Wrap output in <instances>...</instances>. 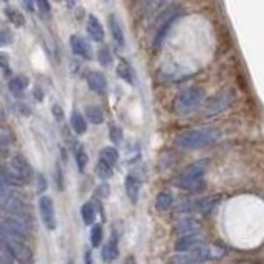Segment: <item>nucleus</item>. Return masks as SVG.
<instances>
[{"label": "nucleus", "mask_w": 264, "mask_h": 264, "mask_svg": "<svg viewBox=\"0 0 264 264\" xmlns=\"http://www.w3.org/2000/svg\"><path fill=\"white\" fill-rule=\"evenodd\" d=\"M220 137V131L215 127H200V129H188V131L179 132L174 137V145L177 149L193 150L198 147L210 145Z\"/></svg>", "instance_id": "f257e3e1"}, {"label": "nucleus", "mask_w": 264, "mask_h": 264, "mask_svg": "<svg viewBox=\"0 0 264 264\" xmlns=\"http://www.w3.org/2000/svg\"><path fill=\"white\" fill-rule=\"evenodd\" d=\"M183 8L179 5H172L168 7L165 12H162V15L157 19L154 28V37H152V46L155 50H159L163 45V41L167 40V35L170 33L172 27L183 17Z\"/></svg>", "instance_id": "f03ea898"}, {"label": "nucleus", "mask_w": 264, "mask_h": 264, "mask_svg": "<svg viewBox=\"0 0 264 264\" xmlns=\"http://www.w3.org/2000/svg\"><path fill=\"white\" fill-rule=\"evenodd\" d=\"M208 170V160H197L182 170V174L175 179V185L183 190H193L202 183L203 177Z\"/></svg>", "instance_id": "7ed1b4c3"}, {"label": "nucleus", "mask_w": 264, "mask_h": 264, "mask_svg": "<svg viewBox=\"0 0 264 264\" xmlns=\"http://www.w3.org/2000/svg\"><path fill=\"white\" fill-rule=\"evenodd\" d=\"M0 249L10 254L19 264H33V253L27 244V241L17 240L0 233Z\"/></svg>", "instance_id": "20e7f679"}, {"label": "nucleus", "mask_w": 264, "mask_h": 264, "mask_svg": "<svg viewBox=\"0 0 264 264\" xmlns=\"http://www.w3.org/2000/svg\"><path fill=\"white\" fill-rule=\"evenodd\" d=\"M203 96H205V93H203V89L198 88V86H192V88L182 91L174 101L175 114H179V116L190 114V112L195 111L202 104Z\"/></svg>", "instance_id": "39448f33"}, {"label": "nucleus", "mask_w": 264, "mask_h": 264, "mask_svg": "<svg viewBox=\"0 0 264 264\" xmlns=\"http://www.w3.org/2000/svg\"><path fill=\"white\" fill-rule=\"evenodd\" d=\"M3 177L10 185H23L32 179V167L21 155H15L8 162L7 170H2Z\"/></svg>", "instance_id": "423d86ee"}, {"label": "nucleus", "mask_w": 264, "mask_h": 264, "mask_svg": "<svg viewBox=\"0 0 264 264\" xmlns=\"http://www.w3.org/2000/svg\"><path fill=\"white\" fill-rule=\"evenodd\" d=\"M231 94L228 91H223V93H218L215 96H211L206 99L205 102V114H218V112L224 111L226 107L231 104Z\"/></svg>", "instance_id": "0eeeda50"}, {"label": "nucleus", "mask_w": 264, "mask_h": 264, "mask_svg": "<svg viewBox=\"0 0 264 264\" xmlns=\"http://www.w3.org/2000/svg\"><path fill=\"white\" fill-rule=\"evenodd\" d=\"M38 206H40V216H41L43 224H45L50 231H53L56 228V215H55L53 200H51L50 197H41Z\"/></svg>", "instance_id": "6e6552de"}, {"label": "nucleus", "mask_w": 264, "mask_h": 264, "mask_svg": "<svg viewBox=\"0 0 264 264\" xmlns=\"http://www.w3.org/2000/svg\"><path fill=\"white\" fill-rule=\"evenodd\" d=\"M200 229H202L200 222H198L197 218H193V216H188V218L180 220V222L175 224V229H174V231H175L177 238H179V236L200 235Z\"/></svg>", "instance_id": "1a4fd4ad"}, {"label": "nucleus", "mask_w": 264, "mask_h": 264, "mask_svg": "<svg viewBox=\"0 0 264 264\" xmlns=\"http://www.w3.org/2000/svg\"><path fill=\"white\" fill-rule=\"evenodd\" d=\"M0 206H2L3 213H10V215H20V216H30L28 215V208L23 202L19 200L15 197H7L0 200Z\"/></svg>", "instance_id": "9d476101"}, {"label": "nucleus", "mask_w": 264, "mask_h": 264, "mask_svg": "<svg viewBox=\"0 0 264 264\" xmlns=\"http://www.w3.org/2000/svg\"><path fill=\"white\" fill-rule=\"evenodd\" d=\"M70 43H71V50H73V53H75V55L81 56V58H84V60L93 58V48H91L88 40H84L83 37L73 35Z\"/></svg>", "instance_id": "9b49d317"}, {"label": "nucleus", "mask_w": 264, "mask_h": 264, "mask_svg": "<svg viewBox=\"0 0 264 264\" xmlns=\"http://www.w3.org/2000/svg\"><path fill=\"white\" fill-rule=\"evenodd\" d=\"M88 86L94 93L102 94L107 89V80L101 71H91L88 75Z\"/></svg>", "instance_id": "f8f14e48"}, {"label": "nucleus", "mask_w": 264, "mask_h": 264, "mask_svg": "<svg viewBox=\"0 0 264 264\" xmlns=\"http://www.w3.org/2000/svg\"><path fill=\"white\" fill-rule=\"evenodd\" d=\"M202 244L200 235H190V236H179L175 241V251L179 253H187V251L197 248Z\"/></svg>", "instance_id": "ddd939ff"}, {"label": "nucleus", "mask_w": 264, "mask_h": 264, "mask_svg": "<svg viewBox=\"0 0 264 264\" xmlns=\"http://www.w3.org/2000/svg\"><path fill=\"white\" fill-rule=\"evenodd\" d=\"M218 197H205V198H198V200L190 202V208L192 211H198V213H210L213 210V206L218 203Z\"/></svg>", "instance_id": "4468645a"}, {"label": "nucleus", "mask_w": 264, "mask_h": 264, "mask_svg": "<svg viewBox=\"0 0 264 264\" xmlns=\"http://www.w3.org/2000/svg\"><path fill=\"white\" fill-rule=\"evenodd\" d=\"M125 193H127L129 200L132 203H137L139 200V193H141V180L139 177H136L134 174H129L125 177Z\"/></svg>", "instance_id": "2eb2a0df"}, {"label": "nucleus", "mask_w": 264, "mask_h": 264, "mask_svg": "<svg viewBox=\"0 0 264 264\" xmlns=\"http://www.w3.org/2000/svg\"><path fill=\"white\" fill-rule=\"evenodd\" d=\"M86 28H88L89 37L93 38L94 41H102L104 40V28H102L101 21H99L94 15L88 17V23H86Z\"/></svg>", "instance_id": "dca6fc26"}, {"label": "nucleus", "mask_w": 264, "mask_h": 264, "mask_svg": "<svg viewBox=\"0 0 264 264\" xmlns=\"http://www.w3.org/2000/svg\"><path fill=\"white\" fill-rule=\"evenodd\" d=\"M119 256V243H118V236L112 235L109 238V241L104 244V248H102V259H104L106 263H112L116 261Z\"/></svg>", "instance_id": "f3484780"}, {"label": "nucleus", "mask_w": 264, "mask_h": 264, "mask_svg": "<svg viewBox=\"0 0 264 264\" xmlns=\"http://www.w3.org/2000/svg\"><path fill=\"white\" fill-rule=\"evenodd\" d=\"M109 28H111V33H112V38L116 40L119 46H125V37H124V30H122V23L121 20L118 19V15L112 14L109 17Z\"/></svg>", "instance_id": "a211bd4d"}, {"label": "nucleus", "mask_w": 264, "mask_h": 264, "mask_svg": "<svg viewBox=\"0 0 264 264\" xmlns=\"http://www.w3.org/2000/svg\"><path fill=\"white\" fill-rule=\"evenodd\" d=\"M116 71H118V76L121 78V80H124L127 84H131V86L136 84V75H134L132 66L127 61L121 60L119 64H118V70H116Z\"/></svg>", "instance_id": "6ab92c4d"}, {"label": "nucleus", "mask_w": 264, "mask_h": 264, "mask_svg": "<svg viewBox=\"0 0 264 264\" xmlns=\"http://www.w3.org/2000/svg\"><path fill=\"white\" fill-rule=\"evenodd\" d=\"M172 206H174V195L167 192V190L157 193V197H155V208L159 211H168Z\"/></svg>", "instance_id": "aec40b11"}, {"label": "nucleus", "mask_w": 264, "mask_h": 264, "mask_svg": "<svg viewBox=\"0 0 264 264\" xmlns=\"http://www.w3.org/2000/svg\"><path fill=\"white\" fill-rule=\"evenodd\" d=\"M71 127L78 136H83V134L86 132V129H88V122H86V119L83 118L81 112L75 111L71 114Z\"/></svg>", "instance_id": "412c9836"}, {"label": "nucleus", "mask_w": 264, "mask_h": 264, "mask_svg": "<svg viewBox=\"0 0 264 264\" xmlns=\"http://www.w3.org/2000/svg\"><path fill=\"white\" fill-rule=\"evenodd\" d=\"M27 86H28V81L25 76H15V78H12L10 83H8V88H10V91L15 94V96H21L23 91L27 89Z\"/></svg>", "instance_id": "4be33fe9"}, {"label": "nucleus", "mask_w": 264, "mask_h": 264, "mask_svg": "<svg viewBox=\"0 0 264 264\" xmlns=\"http://www.w3.org/2000/svg\"><path fill=\"white\" fill-rule=\"evenodd\" d=\"M99 160H102V162H106L114 167L119 160L118 149H116V147H104V149L101 150V154H99Z\"/></svg>", "instance_id": "5701e85b"}, {"label": "nucleus", "mask_w": 264, "mask_h": 264, "mask_svg": "<svg viewBox=\"0 0 264 264\" xmlns=\"http://www.w3.org/2000/svg\"><path fill=\"white\" fill-rule=\"evenodd\" d=\"M86 119H88L91 124L99 125V124L104 122V114H102L101 107H98V106H88V107H86Z\"/></svg>", "instance_id": "b1692460"}, {"label": "nucleus", "mask_w": 264, "mask_h": 264, "mask_svg": "<svg viewBox=\"0 0 264 264\" xmlns=\"http://www.w3.org/2000/svg\"><path fill=\"white\" fill-rule=\"evenodd\" d=\"M81 218H83V222L86 224L94 223V220H96V208H94V205L91 202L84 203V205L81 206Z\"/></svg>", "instance_id": "393cba45"}, {"label": "nucleus", "mask_w": 264, "mask_h": 264, "mask_svg": "<svg viewBox=\"0 0 264 264\" xmlns=\"http://www.w3.org/2000/svg\"><path fill=\"white\" fill-rule=\"evenodd\" d=\"M112 174H114V170H112V165H109V163L102 162V160H99L96 163V175L99 179L107 180V179H111Z\"/></svg>", "instance_id": "a878e982"}, {"label": "nucleus", "mask_w": 264, "mask_h": 264, "mask_svg": "<svg viewBox=\"0 0 264 264\" xmlns=\"http://www.w3.org/2000/svg\"><path fill=\"white\" fill-rule=\"evenodd\" d=\"M7 19L12 21V23L15 25V27H23L25 25V17L21 14L20 10H17V8H7Z\"/></svg>", "instance_id": "bb28decb"}, {"label": "nucleus", "mask_w": 264, "mask_h": 264, "mask_svg": "<svg viewBox=\"0 0 264 264\" xmlns=\"http://www.w3.org/2000/svg\"><path fill=\"white\" fill-rule=\"evenodd\" d=\"M91 246L93 248H99L102 243V226L101 224H93V228H91Z\"/></svg>", "instance_id": "cd10ccee"}, {"label": "nucleus", "mask_w": 264, "mask_h": 264, "mask_svg": "<svg viewBox=\"0 0 264 264\" xmlns=\"http://www.w3.org/2000/svg\"><path fill=\"white\" fill-rule=\"evenodd\" d=\"M75 159H76V165H78V170H80V172H84L86 165H88V154L84 152V149H83V147H78V149H76Z\"/></svg>", "instance_id": "c85d7f7f"}, {"label": "nucleus", "mask_w": 264, "mask_h": 264, "mask_svg": "<svg viewBox=\"0 0 264 264\" xmlns=\"http://www.w3.org/2000/svg\"><path fill=\"white\" fill-rule=\"evenodd\" d=\"M37 10L41 19L48 20L51 17V7H50L48 0H37Z\"/></svg>", "instance_id": "c756f323"}, {"label": "nucleus", "mask_w": 264, "mask_h": 264, "mask_svg": "<svg viewBox=\"0 0 264 264\" xmlns=\"http://www.w3.org/2000/svg\"><path fill=\"white\" fill-rule=\"evenodd\" d=\"M109 137H111V141H112V144H121L122 142V137H124V132H122V129L119 127V125H111L109 127Z\"/></svg>", "instance_id": "7c9ffc66"}, {"label": "nucleus", "mask_w": 264, "mask_h": 264, "mask_svg": "<svg viewBox=\"0 0 264 264\" xmlns=\"http://www.w3.org/2000/svg\"><path fill=\"white\" fill-rule=\"evenodd\" d=\"M14 41V35L7 27H0V46H8Z\"/></svg>", "instance_id": "2f4dec72"}, {"label": "nucleus", "mask_w": 264, "mask_h": 264, "mask_svg": "<svg viewBox=\"0 0 264 264\" xmlns=\"http://www.w3.org/2000/svg\"><path fill=\"white\" fill-rule=\"evenodd\" d=\"M98 60H99V63H101L102 66H109L111 60H112L109 48H102V50H99V53H98Z\"/></svg>", "instance_id": "473e14b6"}, {"label": "nucleus", "mask_w": 264, "mask_h": 264, "mask_svg": "<svg viewBox=\"0 0 264 264\" xmlns=\"http://www.w3.org/2000/svg\"><path fill=\"white\" fill-rule=\"evenodd\" d=\"M0 68L5 70V73L10 71V60H8V56L5 53H0Z\"/></svg>", "instance_id": "72a5a7b5"}, {"label": "nucleus", "mask_w": 264, "mask_h": 264, "mask_svg": "<svg viewBox=\"0 0 264 264\" xmlns=\"http://www.w3.org/2000/svg\"><path fill=\"white\" fill-rule=\"evenodd\" d=\"M168 0H149V8L150 10H159V8H162Z\"/></svg>", "instance_id": "f704fd0d"}, {"label": "nucleus", "mask_w": 264, "mask_h": 264, "mask_svg": "<svg viewBox=\"0 0 264 264\" xmlns=\"http://www.w3.org/2000/svg\"><path fill=\"white\" fill-rule=\"evenodd\" d=\"M55 180H56V185H58V188L63 190V170H61V167H60V165H56Z\"/></svg>", "instance_id": "c9c22d12"}, {"label": "nucleus", "mask_w": 264, "mask_h": 264, "mask_svg": "<svg viewBox=\"0 0 264 264\" xmlns=\"http://www.w3.org/2000/svg\"><path fill=\"white\" fill-rule=\"evenodd\" d=\"M51 112H53V116H55V118L58 119V121L63 119V109H61V107H60L58 104H55L53 107H51Z\"/></svg>", "instance_id": "e433bc0d"}, {"label": "nucleus", "mask_w": 264, "mask_h": 264, "mask_svg": "<svg viewBox=\"0 0 264 264\" xmlns=\"http://www.w3.org/2000/svg\"><path fill=\"white\" fill-rule=\"evenodd\" d=\"M98 195L99 197H107V195H109V187H107V185H101V187L98 188Z\"/></svg>", "instance_id": "4c0bfd02"}, {"label": "nucleus", "mask_w": 264, "mask_h": 264, "mask_svg": "<svg viewBox=\"0 0 264 264\" xmlns=\"http://www.w3.org/2000/svg\"><path fill=\"white\" fill-rule=\"evenodd\" d=\"M25 7L28 8V10H33V8L37 7V0H23Z\"/></svg>", "instance_id": "58836bf2"}, {"label": "nucleus", "mask_w": 264, "mask_h": 264, "mask_svg": "<svg viewBox=\"0 0 264 264\" xmlns=\"http://www.w3.org/2000/svg\"><path fill=\"white\" fill-rule=\"evenodd\" d=\"M38 188H40V190L46 188V182H45V179H43V175L38 177Z\"/></svg>", "instance_id": "ea45409f"}, {"label": "nucleus", "mask_w": 264, "mask_h": 264, "mask_svg": "<svg viewBox=\"0 0 264 264\" xmlns=\"http://www.w3.org/2000/svg\"><path fill=\"white\" fill-rule=\"evenodd\" d=\"M84 264H93V256H91V251L84 253Z\"/></svg>", "instance_id": "a19ab883"}, {"label": "nucleus", "mask_w": 264, "mask_h": 264, "mask_svg": "<svg viewBox=\"0 0 264 264\" xmlns=\"http://www.w3.org/2000/svg\"><path fill=\"white\" fill-rule=\"evenodd\" d=\"M33 94H35L37 101H41V99H43V93H41V89H40V88H35V89H33Z\"/></svg>", "instance_id": "79ce46f5"}, {"label": "nucleus", "mask_w": 264, "mask_h": 264, "mask_svg": "<svg viewBox=\"0 0 264 264\" xmlns=\"http://www.w3.org/2000/svg\"><path fill=\"white\" fill-rule=\"evenodd\" d=\"M124 264H137V261H136V258H134V256H127V258H125Z\"/></svg>", "instance_id": "37998d69"}, {"label": "nucleus", "mask_w": 264, "mask_h": 264, "mask_svg": "<svg viewBox=\"0 0 264 264\" xmlns=\"http://www.w3.org/2000/svg\"><path fill=\"white\" fill-rule=\"evenodd\" d=\"M75 2H76V0H68V7H73V5H75Z\"/></svg>", "instance_id": "c03bdc74"}, {"label": "nucleus", "mask_w": 264, "mask_h": 264, "mask_svg": "<svg viewBox=\"0 0 264 264\" xmlns=\"http://www.w3.org/2000/svg\"><path fill=\"white\" fill-rule=\"evenodd\" d=\"M3 264H12V263H3Z\"/></svg>", "instance_id": "a18cd8bd"}, {"label": "nucleus", "mask_w": 264, "mask_h": 264, "mask_svg": "<svg viewBox=\"0 0 264 264\" xmlns=\"http://www.w3.org/2000/svg\"><path fill=\"white\" fill-rule=\"evenodd\" d=\"M56 2H61V0H56Z\"/></svg>", "instance_id": "49530a36"}, {"label": "nucleus", "mask_w": 264, "mask_h": 264, "mask_svg": "<svg viewBox=\"0 0 264 264\" xmlns=\"http://www.w3.org/2000/svg\"><path fill=\"white\" fill-rule=\"evenodd\" d=\"M193 264H200V263H193Z\"/></svg>", "instance_id": "de8ad7c7"}]
</instances>
